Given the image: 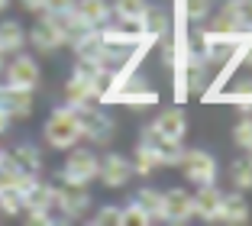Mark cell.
<instances>
[{
  "instance_id": "cell-5",
  "label": "cell",
  "mask_w": 252,
  "mask_h": 226,
  "mask_svg": "<svg viewBox=\"0 0 252 226\" xmlns=\"http://www.w3.org/2000/svg\"><path fill=\"white\" fill-rule=\"evenodd\" d=\"M178 168H181V175H185L194 188L217 181V159L210 152H204V149H185Z\"/></svg>"
},
{
  "instance_id": "cell-33",
  "label": "cell",
  "mask_w": 252,
  "mask_h": 226,
  "mask_svg": "<svg viewBox=\"0 0 252 226\" xmlns=\"http://www.w3.org/2000/svg\"><path fill=\"white\" fill-rule=\"evenodd\" d=\"M23 10H30V13H45V0H20Z\"/></svg>"
},
{
  "instance_id": "cell-19",
  "label": "cell",
  "mask_w": 252,
  "mask_h": 226,
  "mask_svg": "<svg viewBox=\"0 0 252 226\" xmlns=\"http://www.w3.org/2000/svg\"><path fill=\"white\" fill-rule=\"evenodd\" d=\"M26 45V30H23L16 20H3L0 23V52H7V55H16L23 52Z\"/></svg>"
},
{
  "instance_id": "cell-3",
  "label": "cell",
  "mask_w": 252,
  "mask_h": 226,
  "mask_svg": "<svg viewBox=\"0 0 252 226\" xmlns=\"http://www.w3.org/2000/svg\"><path fill=\"white\" fill-rule=\"evenodd\" d=\"M78 110V123H81V139H91V142H110L113 132H117V123L110 120V113L104 110V103H84Z\"/></svg>"
},
{
  "instance_id": "cell-23",
  "label": "cell",
  "mask_w": 252,
  "mask_h": 226,
  "mask_svg": "<svg viewBox=\"0 0 252 226\" xmlns=\"http://www.w3.org/2000/svg\"><path fill=\"white\" fill-rule=\"evenodd\" d=\"M136 204H139L152 220H162V191H156V188H142L139 194H136Z\"/></svg>"
},
{
  "instance_id": "cell-31",
  "label": "cell",
  "mask_w": 252,
  "mask_h": 226,
  "mask_svg": "<svg viewBox=\"0 0 252 226\" xmlns=\"http://www.w3.org/2000/svg\"><path fill=\"white\" fill-rule=\"evenodd\" d=\"M236 10H239L243 26H246V30H252V0H236Z\"/></svg>"
},
{
  "instance_id": "cell-10",
  "label": "cell",
  "mask_w": 252,
  "mask_h": 226,
  "mask_svg": "<svg viewBox=\"0 0 252 226\" xmlns=\"http://www.w3.org/2000/svg\"><path fill=\"white\" fill-rule=\"evenodd\" d=\"M110 103H123V107H156V103H158V94L149 88L139 74H133V78L126 81L117 94H113Z\"/></svg>"
},
{
  "instance_id": "cell-11",
  "label": "cell",
  "mask_w": 252,
  "mask_h": 226,
  "mask_svg": "<svg viewBox=\"0 0 252 226\" xmlns=\"http://www.w3.org/2000/svg\"><path fill=\"white\" fill-rule=\"evenodd\" d=\"M97 178L104 181V188H123V184L133 178V161L126 159V155H120V152H110V155L100 159Z\"/></svg>"
},
{
  "instance_id": "cell-29",
  "label": "cell",
  "mask_w": 252,
  "mask_h": 226,
  "mask_svg": "<svg viewBox=\"0 0 252 226\" xmlns=\"http://www.w3.org/2000/svg\"><path fill=\"white\" fill-rule=\"evenodd\" d=\"M94 226H123V220H120V207H113V204L100 207V210L94 213Z\"/></svg>"
},
{
  "instance_id": "cell-32",
  "label": "cell",
  "mask_w": 252,
  "mask_h": 226,
  "mask_svg": "<svg viewBox=\"0 0 252 226\" xmlns=\"http://www.w3.org/2000/svg\"><path fill=\"white\" fill-rule=\"evenodd\" d=\"M45 10L49 13H65V10H74V0H45Z\"/></svg>"
},
{
  "instance_id": "cell-6",
  "label": "cell",
  "mask_w": 252,
  "mask_h": 226,
  "mask_svg": "<svg viewBox=\"0 0 252 226\" xmlns=\"http://www.w3.org/2000/svg\"><path fill=\"white\" fill-rule=\"evenodd\" d=\"M3 74H7V84H13V88H26V91H36L39 81H42L39 62L32 59V55H23V52H16L13 59L3 65Z\"/></svg>"
},
{
  "instance_id": "cell-2",
  "label": "cell",
  "mask_w": 252,
  "mask_h": 226,
  "mask_svg": "<svg viewBox=\"0 0 252 226\" xmlns=\"http://www.w3.org/2000/svg\"><path fill=\"white\" fill-rule=\"evenodd\" d=\"M97 71L100 68L91 62H78L71 78L65 81V103L68 107H84V103L97 100Z\"/></svg>"
},
{
  "instance_id": "cell-22",
  "label": "cell",
  "mask_w": 252,
  "mask_h": 226,
  "mask_svg": "<svg viewBox=\"0 0 252 226\" xmlns=\"http://www.w3.org/2000/svg\"><path fill=\"white\" fill-rule=\"evenodd\" d=\"M217 100L233 103V107H243V110H252V81H239V84H233L230 91L223 88Z\"/></svg>"
},
{
  "instance_id": "cell-25",
  "label": "cell",
  "mask_w": 252,
  "mask_h": 226,
  "mask_svg": "<svg viewBox=\"0 0 252 226\" xmlns=\"http://www.w3.org/2000/svg\"><path fill=\"white\" fill-rule=\"evenodd\" d=\"M0 213H7V217L23 213V194L16 188H0Z\"/></svg>"
},
{
  "instance_id": "cell-30",
  "label": "cell",
  "mask_w": 252,
  "mask_h": 226,
  "mask_svg": "<svg viewBox=\"0 0 252 226\" xmlns=\"http://www.w3.org/2000/svg\"><path fill=\"white\" fill-rule=\"evenodd\" d=\"M233 142H236L239 149H249L252 146V117H246V120H239V123H236V129H233Z\"/></svg>"
},
{
  "instance_id": "cell-12",
  "label": "cell",
  "mask_w": 252,
  "mask_h": 226,
  "mask_svg": "<svg viewBox=\"0 0 252 226\" xmlns=\"http://www.w3.org/2000/svg\"><path fill=\"white\" fill-rule=\"evenodd\" d=\"M0 110L10 120H23L32 113V91L13 88V84H0Z\"/></svg>"
},
{
  "instance_id": "cell-18",
  "label": "cell",
  "mask_w": 252,
  "mask_h": 226,
  "mask_svg": "<svg viewBox=\"0 0 252 226\" xmlns=\"http://www.w3.org/2000/svg\"><path fill=\"white\" fill-rule=\"evenodd\" d=\"M74 10H78V16H81L88 26H104L107 20H113V10L107 0H74Z\"/></svg>"
},
{
  "instance_id": "cell-35",
  "label": "cell",
  "mask_w": 252,
  "mask_h": 226,
  "mask_svg": "<svg viewBox=\"0 0 252 226\" xmlns=\"http://www.w3.org/2000/svg\"><path fill=\"white\" fill-rule=\"evenodd\" d=\"M7 129H10V117L0 110V132H7Z\"/></svg>"
},
{
  "instance_id": "cell-24",
  "label": "cell",
  "mask_w": 252,
  "mask_h": 226,
  "mask_svg": "<svg viewBox=\"0 0 252 226\" xmlns=\"http://www.w3.org/2000/svg\"><path fill=\"white\" fill-rule=\"evenodd\" d=\"M230 175H233L236 191H252V159H249V155H246V159H239V161H233Z\"/></svg>"
},
{
  "instance_id": "cell-27",
  "label": "cell",
  "mask_w": 252,
  "mask_h": 226,
  "mask_svg": "<svg viewBox=\"0 0 252 226\" xmlns=\"http://www.w3.org/2000/svg\"><path fill=\"white\" fill-rule=\"evenodd\" d=\"M120 220H123V226H149V223H152V217H149L136 200H133V204H126V207H120Z\"/></svg>"
},
{
  "instance_id": "cell-14",
  "label": "cell",
  "mask_w": 252,
  "mask_h": 226,
  "mask_svg": "<svg viewBox=\"0 0 252 226\" xmlns=\"http://www.w3.org/2000/svg\"><path fill=\"white\" fill-rule=\"evenodd\" d=\"M152 129L158 132L162 139H171V142H181L188 136V120H185V110L181 107H171L162 110L156 120H152Z\"/></svg>"
},
{
  "instance_id": "cell-36",
  "label": "cell",
  "mask_w": 252,
  "mask_h": 226,
  "mask_svg": "<svg viewBox=\"0 0 252 226\" xmlns=\"http://www.w3.org/2000/svg\"><path fill=\"white\" fill-rule=\"evenodd\" d=\"M3 65H7V52H0V74H3Z\"/></svg>"
},
{
  "instance_id": "cell-20",
  "label": "cell",
  "mask_w": 252,
  "mask_h": 226,
  "mask_svg": "<svg viewBox=\"0 0 252 226\" xmlns=\"http://www.w3.org/2000/svg\"><path fill=\"white\" fill-rule=\"evenodd\" d=\"M156 168H162V161H158V152L152 142H142L136 146V155H133V175H156Z\"/></svg>"
},
{
  "instance_id": "cell-38",
  "label": "cell",
  "mask_w": 252,
  "mask_h": 226,
  "mask_svg": "<svg viewBox=\"0 0 252 226\" xmlns=\"http://www.w3.org/2000/svg\"><path fill=\"white\" fill-rule=\"evenodd\" d=\"M246 155H249V159H252V146H249V149H246Z\"/></svg>"
},
{
  "instance_id": "cell-37",
  "label": "cell",
  "mask_w": 252,
  "mask_h": 226,
  "mask_svg": "<svg viewBox=\"0 0 252 226\" xmlns=\"http://www.w3.org/2000/svg\"><path fill=\"white\" fill-rule=\"evenodd\" d=\"M7 7H10V0H0V13H3Z\"/></svg>"
},
{
  "instance_id": "cell-17",
  "label": "cell",
  "mask_w": 252,
  "mask_h": 226,
  "mask_svg": "<svg viewBox=\"0 0 252 226\" xmlns=\"http://www.w3.org/2000/svg\"><path fill=\"white\" fill-rule=\"evenodd\" d=\"M139 26H142L146 36L162 39V36L171 32V16L165 13L162 7H149V3H146V10H142V16H139Z\"/></svg>"
},
{
  "instance_id": "cell-16",
  "label": "cell",
  "mask_w": 252,
  "mask_h": 226,
  "mask_svg": "<svg viewBox=\"0 0 252 226\" xmlns=\"http://www.w3.org/2000/svg\"><path fill=\"white\" fill-rule=\"evenodd\" d=\"M252 210H249V200L243 194H223V207H220V223H230V226H239V223H249Z\"/></svg>"
},
{
  "instance_id": "cell-4",
  "label": "cell",
  "mask_w": 252,
  "mask_h": 226,
  "mask_svg": "<svg viewBox=\"0 0 252 226\" xmlns=\"http://www.w3.org/2000/svg\"><path fill=\"white\" fill-rule=\"evenodd\" d=\"M100 171V159H97L91 149H68V159L62 165V181L65 184H78V188H88L91 181Z\"/></svg>"
},
{
  "instance_id": "cell-26",
  "label": "cell",
  "mask_w": 252,
  "mask_h": 226,
  "mask_svg": "<svg viewBox=\"0 0 252 226\" xmlns=\"http://www.w3.org/2000/svg\"><path fill=\"white\" fill-rule=\"evenodd\" d=\"M110 10L117 13V20H139L146 10V0H113Z\"/></svg>"
},
{
  "instance_id": "cell-28",
  "label": "cell",
  "mask_w": 252,
  "mask_h": 226,
  "mask_svg": "<svg viewBox=\"0 0 252 226\" xmlns=\"http://www.w3.org/2000/svg\"><path fill=\"white\" fill-rule=\"evenodd\" d=\"M181 7H185L188 23H200L210 16V0H181Z\"/></svg>"
},
{
  "instance_id": "cell-13",
  "label": "cell",
  "mask_w": 252,
  "mask_h": 226,
  "mask_svg": "<svg viewBox=\"0 0 252 226\" xmlns=\"http://www.w3.org/2000/svg\"><path fill=\"white\" fill-rule=\"evenodd\" d=\"M23 213H55V188L45 181H32L23 191Z\"/></svg>"
},
{
  "instance_id": "cell-7",
  "label": "cell",
  "mask_w": 252,
  "mask_h": 226,
  "mask_svg": "<svg viewBox=\"0 0 252 226\" xmlns=\"http://www.w3.org/2000/svg\"><path fill=\"white\" fill-rule=\"evenodd\" d=\"M194 217V194L185 188L162 191V220L165 223H188Z\"/></svg>"
},
{
  "instance_id": "cell-21",
  "label": "cell",
  "mask_w": 252,
  "mask_h": 226,
  "mask_svg": "<svg viewBox=\"0 0 252 226\" xmlns=\"http://www.w3.org/2000/svg\"><path fill=\"white\" fill-rule=\"evenodd\" d=\"M10 159H13V165L20 168V171H26V175H39V171H42V152H39L36 146H16L13 152H10Z\"/></svg>"
},
{
  "instance_id": "cell-34",
  "label": "cell",
  "mask_w": 252,
  "mask_h": 226,
  "mask_svg": "<svg viewBox=\"0 0 252 226\" xmlns=\"http://www.w3.org/2000/svg\"><path fill=\"white\" fill-rule=\"evenodd\" d=\"M30 217V223H36V226H49L52 223V213H26Z\"/></svg>"
},
{
  "instance_id": "cell-1",
  "label": "cell",
  "mask_w": 252,
  "mask_h": 226,
  "mask_svg": "<svg viewBox=\"0 0 252 226\" xmlns=\"http://www.w3.org/2000/svg\"><path fill=\"white\" fill-rule=\"evenodd\" d=\"M42 136H45V146L59 149V152H68V149H74L78 142H81V123H78V110L74 107H55L52 113H49V120H45L42 126Z\"/></svg>"
},
{
  "instance_id": "cell-8",
  "label": "cell",
  "mask_w": 252,
  "mask_h": 226,
  "mask_svg": "<svg viewBox=\"0 0 252 226\" xmlns=\"http://www.w3.org/2000/svg\"><path fill=\"white\" fill-rule=\"evenodd\" d=\"M91 207V194L88 188H78V184H65V188H55V210L68 220L84 217Z\"/></svg>"
},
{
  "instance_id": "cell-9",
  "label": "cell",
  "mask_w": 252,
  "mask_h": 226,
  "mask_svg": "<svg viewBox=\"0 0 252 226\" xmlns=\"http://www.w3.org/2000/svg\"><path fill=\"white\" fill-rule=\"evenodd\" d=\"M30 45H32V49H39V52H55V49L65 45V36H62L59 23H55V16L49 13V10L39 16L36 26L30 30Z\"/></svg>"
},
{
  "instance_id": "cell-15",
  "label": "cell",
  "mask_w": 252,
  "mask_h": 226,
  "mask_svg": "<svg viewBox=\"0 0 252 226\" xmlns=\"http://www.w3.org/2000/svg\"><path fill=\"white\" fill-rule=\"evenodd\" d=\"M223 207V191L217 184H200L194 191V217L200 220H217Z\"/></svg>"
}]
</instances>
